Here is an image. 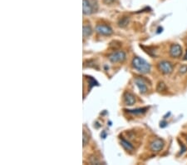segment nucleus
<instances>
[{
    "mask_svg": "<svg viewBox=\"0 0 187 165\" xmlns=\"http://www.w3.org/2000/svg\"><path fill=\"white\" fill-rule=\"evenodd\" d=\"M132 67L141 73H148L151 71V65L143 58L136 57L132 60Z\"/></svg>",
    "mask_w": 187,
    "mask_h": 165,
    "instance_id": "obj_1",
    "label": "nucleus"
},
{
    "mask_svg": "<svg viewBox=\"0 0 187 165\" xmlns=\"http://www.w3.org/2000/svg\"><path fill=\"white\" fill-rule=\"evenodd\" d=\"M83 13L85 15H91L97 11L98 4L96 0H83Z\"/></svg>",
    "mask_w": 187,
    "mask_h": 165,
    "instance_id": "obj_2",
    "label": "nucleus"
},
{
    "mask_svg": "<svg viewBox=\"0 0 187 165\" xmlns=\"http://www.w3.org/2000/svg\"><path fill=\"white\" fill-rule=\"evenodd\" d=\"M126 59V54L123 51H117L111 54L109 57V60L113 63H122Z\"/></svg>",
    "mask_w": 187,
    "mask_h": 165,
    "instance_id": "obj_3",
    "label": "nucleus"
},
{
    "mask_svg": "<svg viewBox=\"0 0 187 165\" xmlns=\"http://www.w3.org/2000/svg\"><path fill=\"white\" fill-rule=\"evenodd\" d=\"M158 69L164 74H170L173 71V65L168 61H161L158 64Z\"/></svg>",
    "mask_w": 187,
    "mask_h": 165,
    "instance_id": "obj_4",
    "label": "nucleus"
},
{
    "mask_svg": "<svg viewBox=\"0 0 187 165\" xmlns=\"http://www.w3.org/2000/svg\"><path fill=\"white\" fill-rule=\"evenodd\" d=\"M96 31L101 35L103 36H109L112 34V29L109 26L105 24H98L96 28Z\"/></svg>",
    "mask_w": 187,
    "mask_h": 165,
    "instance_id": "obj_5",
    "label": "nucleus"
},
{
    "mask_svg": "<svg viewBox=\"0 0 187 165\" xmlns=\"http://www.w3.org/2000/svg\"><path fill=\"white\" fill-rule=\"evenodd\" d=\"M170 54L173 58H179L182 54V48L179 44H172L170 49Z\"/></svg>",
    "mask_w": 187,
    "mask_h": 165,
    "instance_id": "obj_6",
    "label": "nucleus"
},
{
    "mask_svg": "<svg viewBox=\"0 0 187 165\" xmlns=\"http://www.w3.org/2000/svg\"><path fill=\"white\" fill-rule=\"evenodd\" d=\"M151 149L152 150L153 152H159L160 150L163 149L164 147V142L160 139V138H157L155 139L151 143Z\"/></svg>",
    "mask_w": 187,
    "mask_h": 165,
    "instance_id": "obj_7",
    "label": "nucleus"
},
{
    "mask_svg": "<svg viewBox=\"0 0 187 165\" xmlns=\"http://www.w3.org/2000/svg\"><path fill=\"white\" fill-rule=\"evenodd\" d=\"M135 83H136V84H137V86L138 87L141 93H145L147 92V86L145 84V82L142 80L141 78H136L135 79Z\"/></svg>",
    "mask_w": 187,
    "mask_h": 165,
    "instance_id": "obj_8",
    "label": "nucleus"
},
{
    "mask_svg": "<svg viewBox=\"0 0 187 165\" xmlns=\"http://www.w3.org/2000/svg\"><path fill=\"white\" fill-rule=\"evenodd\" d=\"M136 102V99L133 94H131V93H126L124 94V103L126 104V105H133Z\"/></svg>",
    "mask_w": 187,
    "mask_h": 165,
    "instance_id": "obj_9",
    "label": "nucleus"
},
{
    "mask_svg": "<svg viewBox=\"0 0 187 165\" xmlns=\"http://www.w3.org/2000/svg\"><path fill=\"white\" fill-rule=\"evenodd\" d=\"M82 33H83V36H84L85 38L89 37L92 33V29L91 26L90 25H83V32Z\"/></svg>",
    "mask_w": 187,
    "mask_h": 165,
    "instance_id": "obj_10",
    "label": "nucleus"
},
{
    "mask_svg": "<svg viewBox=\"0 0 187 165\" xmlns=\"http://www.w3.org/2000/svg\"><path fill=\"white\" fill-rule=\"evenodd\" d=\"M122 145L123 146L126 150H128V151L133 150V147H132V145L130 143H128L126 140H125V139H122Z\"/></svg>",
    "mask_w": 187,
    "mask_h": 165,
    "instance_id": "obj_11",
    "label": "nucleus"
},
{
    "mask_svg": "<svg viewBox=\"0 0 187 165\" xmlns=\"http://www.w3.org/2000/svg\"><path fill=\"white\" fill-rule=\"evenodd\" d=\"M128 21H129V20H128L127 18H123V19L119 22V26H120V27H125L126 24L128 23Z\"/></svg>",
    "mask_w": 187,
    "mask_h": 165,
    "instance_id": "obj_12",
    "label": "nucleus"
},
{
    "mask_svg": "<svg viewBox=\"0 0 187 165\" xmlns=\"http://www.w3.org/2000/svg\"><path fill=\"white\" fill-rule=\"evenodd\" d=\"M165 88V85L164 83H160L158 86H157V90L158 91H163Z\"/></svg>",
    "mask_w": 187,
    "mask_h": 165,
    "instance_id": "obj_13",
    "label": "nucleus"
},
{
    "mask_svg": "<svg viewBox=\"0 0 187 165\" xmlns=\"http://www.w3.org/2000/svg\"><path fill=\"white\" fill-rule=\"evenodd\" d=\"M180 73H186L187 72V65H182L179 69Z\"/></svg>",
    "mask_w": 187,
    "mask_h": 165,
    "instance_id": "obj_14",
    "label": "nucleus"
},
{
    "mask_svg": "<svg viewBox=\"0 0 187 165\" xmlns=\"http://www.w3.org/2000/svg\"><path fill=\"white\" fill-rule=\"evenodd\" d=\"M88 141V136H87V134H86V133L83 132V146H85L86 144H87Z\"/></svg>",
    "mask_w": 187,
    "mask_h": 165,
    "instance_id": "obj_15",
    "label": "nucleus"
},
{
    "mask_svg": "<svg viewBox=\"0 0 187 165\" xmlns=\"http://www.w3.org/2000/svg\"><path fill=\"white\" fill-rule=\"evenodd\" d=\"M115 0H104V3L107 4H111L114 2Z\"/></svg>",
    "mask_w": 187,
    "mask_h": 165,
    "instance_id": "obj_16",
    "label": "nucleus"
},
{
    "mask_svg": "<svg viewBox=\"0 0 187 165\" xmlns=\"http://www.w3.org/2000/svg\"><path fill=\"white\" fill-rule=\"evenodd\" d=\"M185 59L187 60V52H186V56H185Z\"/></svg>",
    "mask_w": 187,
    "mask_h": 165,
    "instance_id": "obj_17",
    "label": "nucleus"
}]
</instances>
